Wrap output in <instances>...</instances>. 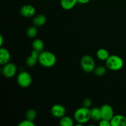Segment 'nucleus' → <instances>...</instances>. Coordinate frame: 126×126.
Instances as JSON below:
<instances>
[{"instance_id": "nucleus-14", "label": "nucleus", "mask_w": 126, "mask_h": 126, "mask_svg": "<svg viewBox=\"0 0 126 126\" xmlns=\"http://www.w3.org/2000/svg\"><path fill=\"white\" fill-rule=\"evenodd\" d=\"M91 119L94 121H100L102 119L100 108L94 107L91 110Z\"/></svg>"}, {"instance_id": "nucleus-12", "label": "nucleus", "mask_w": 126, "mask_h": 126, "mask_svg": "<svg viewBox=\"0 0 126 126\" xmlns=\"http://www.w3.org/2000/svg\"><path fill=\"white\" fill-rule=\"evenodd\" d=\"M77 3L78 0H60L61 7L66 11L72 9Z\"/></svg>"}, {"instance_id": "nucleus-17", "label": "nucleus", "mask_w": 126, "mask_h": 126, "mask_svg": "<svg viewBox=\"0 0 126 126\" xmlns=\"http://www.w3.org/2000/svg\"><path fill=\"white\" fill-rule=\"evenodd\" d=\"M59 125L61 126H73L74 125V122L71 117L64 116L60 118Z\"/></svg>"}, {"instance_id": "nucleus-11", "label": "nucleus", "mask_w": 126, "mask_h": 126, "mask_svg": "<svg viewBox=\"0 0 126 126\" xmlns=\"http://www.w3.org/2000/svg\"><path fill=\"white\" fill-rule=\"evenodd\" d=\"M11 54L9 50L6 48L1 47L0 49V64L2 65H5L10 62Z\"/></svg>"}, {"instance_id": "nucleus-27", "label": "nucleus", "mask_w": 126, "mask_h": 126, "mask_svg": "<svg viewBox=\"0 0 126 126\" xmlns=\"http://www.w3.org/2000/svg\"><path fill=\"white\" fill-rule=\"evenodd\" d=\"M4 43V38L2 37V35L0 36V46L2 47V44H3Z\"/></svg>"}, {"instance_id": "nucleus-26", "label": "nucleus", "mask_w": 126, "mask_h": 126, "mask_svg": "<svg viewBox=\"0 0 126 126\" xmlns=\"http://www.w3.org/2000/svg\"><path fill=\"white\" fill-rule=\"evenodd\" d=\"M90 0H78V2L81 4H86L89 3Z\"/></svg>"}, {"instance_id": "nucleus-20", "label": "nucleus", "mask_w": 126, "mask_h": 126, "mask_svg": "<svg viewBox=\"0 0 126 126\" xmlns=\"http://www.w3.org/2000/svg\"><path fill=\"white\" fill-rule=\"evenodd\" d=\"M37 113L36 111L33 109H29L25 113L26 119L31 121H34L36 118Z\"/></svg>"}, {"instance_id": "nucleus-21", "label": "nucleus", "mask_w": 126, "mask_h": 126, "mask_svg": "<svg viewBox=\"0 0 126 126\" xmlns=\"http://www.w3.org/2000/svg\"><path fill=\"white\" fill-rule=\"evenodd\" d=\"M38 62V59L34 58L32 55H30L26 59V65L29 67H33Z\"/></svg>"}, {"instance_id": "nucleus-24", "label": "nucleus", "mask_w": 126, "mask_h": 126, "mask_svg": "<svg viewBox=\"0 0 126 126\" xmlns=\"http://www.w3.org/2000/svg\"><path fill=\"white\" fill-rule=\"evenodd\" d=\"M100 126H111L110 121L107 119H101L99 121Z\"/></svg>"}, {"instance_id": "nucleus-8", "label": "nucleus", "mask_w": 126, "mask_h": 126, "mask_svg": "<svg viewBox=\"0 0 126 126\" xmlns=\"http://www.w3.org/2000/svg\"><path fill=\"white\" fill-rule=\"evenodd\" d=\"M52 115L57 118H61L65 116L66 114V109L65 107L60 104H55L52 107L50 110Z\"/></svg>"}, {"instance_id": "nucleus-13", "label": "nucleus", "mask_w": 126, "mask_h": 126, "mask_svg": "<svg viewBox=\"0 0 126 126\" xmlns=\"http://www.w3.org/2000/svg\"><path fill=\"white\" fill-rule=\"evenodd\" d=\"M47 22V18L44 15L38 14L33 19V25L36 27L43 26Z\"/></svg>"}, {"instance_id": "nucleus-23", "label": "nucleus", "mask_w": 126, "mask_h": 126, "mask_svg": "<svg viewBox=\"0 0 126 126\" xmlns=\"http://www.w3.org/2000/svg\"><path fill=\"white\" fill-rule=\"evenodd\" d=\"M91 105H92V101H91V100L90 98H85L83 100V102H82V106L83 107L89 108L91 107Z\"/></svg>"}, {"instance_id": "nucleus-9", "label": "nucleus", "mask_w": 126, "mask_h": 126, "mask_svg": "<svg viewBox=\"0 0 126 126\" xmlns=\"http://www.w3.org/2000/svg\"><path fill=\"white\" fill-rule=\"evenodd\" d=\"M36 9L32 5L25 4L20 9V14L23 17H33L35 14Z\"/></svg>"}, {"instance_id": "nucleus-25", "label": "nucleus", "mask_w": 126, "mask_h": 126, "mask_svg": "<svg viewBox=\"0 0 126 126\" xmlns=\"http://www.w3.org/2000/svg\"><path fill=\"white\" fill-rule=\"evenodd\" d=\"M40 53L41 52H38V51H37V50L33 49L32 53H31V55H32V56L34 57V58H36V59H38V57H39Z\"/></svg>"}, {"instance_id": "nucleus-2", "label": "nucleus", "mask_w": 126, "mask_h": 126, "mask_svg": "<svg viewBox=\"0 0 126 126\" xmlns=\"http://www.w3.org/2000/svg\"><path fill=\"white\" fill-rule=\"evenodd\" d=\"M74 118L78 123L83 125L91 119V110L82 106L75 111L74 113Z\"/></svg>"}, {"instance_id": "nucleus-3", "label": "nucleus", "mask_w": 126, "mask_h": 126, "mask_svg": "<svg viewBox=\"0 0 126 126\" xmlns=\"http://www.w3.org/2000/svg\"><path fill=\"white\" fill-rule=\"evenodd\" d=\"M106 67L112 71H118L123 68L124 60L121 57L116 55H110L105 61Z\"/></svg>"}, {"instance_id": "nucleus-7", "label": "nucleus", "mask_w": 126, "mask_h": 126, "mask_svg": "<svg viewBox=\"0 0 126 126\" xmlns=\"http://www.w3.org/2000/svg\"><path fill=\"white\" fill-rule=\"evenodd\" d=\"M101 114H102V119H107L111 121L114 116V110L111 105L108 104L103 105L100 107Z\"/></svg>"}, {"instance_id": "nucleus-5", "label": "nucleus", "mask_w": 126, "mask_h": 126, "mask_svg": "<svg viewBox=\"0 0 126 126\" xmlns=\"http://www.w3.org/2000/svg\"><path fill=\"white\" fill-rule=\"evenodd\" d=\"M33 81L32 75L25 71H21L17 77V82L20 87L28 88L31 86Z\"/></svg>"}, {"instance_id": "nucleus-6", "label": "nucleus", "mask_w": 126, "mask_h": 126, "mask_svg": "<svg viewBox=\"0 0 126 126\" xmlns=\"http://www.w3.org/2000/svg\"><path fill=\"white\" fill-rule=\"evenodd\" d=\"M2 74L5 78H12L17 72V66L14 63L9 62L3 65L2 68Z\"/></svg>"}, {"instance_id": "nucleus-16", "label": "nucleus", "mask_w": 126, "mask_h": 126, "mask_svg": "<svg viewBox=\"0 0 126 126\" xmlns=\"http://www.w3.org/2000/svg\"><path fill=\"white\" fill-rule=\"evenodd\" d=\"M32 47L34 50L41 52L44 50V43L41 39H35L32 43Z\"/></svg>"}, {"instance_id": "nucleus-22", "label": "nucleus", "mask_w": 126, "mask_h": 126, "mask_svg": "<svg viewBox=\"0 0 126 126\" xmlns=\"http://www.w3.org/2000/svg\"><path fill=\"white\" fill-rule=\"evenodd\" d=\"M18 126H34L35 124L33 121L29 120V119H25V120L22 121L20 123L18 124Z\"/></svg>"}, {"instance_id": "nucleus-18", "label": "nucleus", "mask_w": 126, "mask_h": 126, "mask_svg": "<svg viewBox=\"0 0 126 126\" xmlns=\"http://www.w3.org/2000/svg\"><path fill=\"white\" fill-rule=\"evenodd\" d=\"M94 72L96 76H102L105 75L106 72H107V68L105 66H103V65H99L95 68Z\"/></svg>"}, {"instance_id": "nucleus-15", "label": "nucleus", "mask_w": 126, "mask_h": 126, "mask_svg": "<svg viewBox=\"0 0 126 126\" xmlns=\"http://www.w3.org/2000/svg\"><path fill=\"white\" fill-rule=\"evenodd\" d=\"M96 55H97V57L100 60L106 61L110 55L109 54V52L107 49L101 48V49H99L97 50V53H96Z\"/></svg>"}, {"instance_id": "nucleus-10", "label": "nucleus", "mask_w": 126, "mask_h": 126, "mask_svg": "<svg viewBox=\"0 0 126 126\" xmlns=\"http://www.w3.org/2000/svg\"><path fill=\"white\" fill-rule=\"evenodd\" d=\"M111 126H126V117L122 114H116L111 119Z\"/></svg>"}, {"instance_id": "nucleus-19", "label": "nucleus", "mask_w": 126, "mask_h": 126, "mask_svg": "<svg viewBox=\"0 0 126 126\" xmlns=\"http://www.w3.org/2000/svg\"><path fill=\"white\" fill-rule=\"evenodd\" d=\"M38 34V30L36 26H32L29 27L27 30V35L28 38H35Z\"/></svg>"}, {"instance_id": "nucleus-4", "label": "nucleus", "mask_w": 126, "mask_h": 126, "mask_svg": "<svg viewBox=\"0 0 126 126\" xmlns=\"http://www.w3.org/2000/svg\"><path fill=\"white\" fill-rule=\"evenodd\" d=\"M80 64L82 70L86 73L92 72L96 67L94 59L89 55H84L81 58Z\"/></svg>"}, {"instance_id": "nucleus-1", "label": "nucleus", "mask_w": 126, "mask_h": 126, "mask_svg": "<svg viewBox=\"0 0 126 126\" xmlns=\"http://www.w3.org/2000/svg\"><path fill=\"white\" fill-rule=\"evenodd\" d=\"M57 62V58L55 54L52 52L43 50L40 53L38 57V62L41 66L45 68L52 67Z\"/></svg>"}]
</instances>
